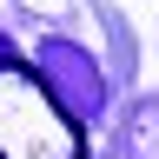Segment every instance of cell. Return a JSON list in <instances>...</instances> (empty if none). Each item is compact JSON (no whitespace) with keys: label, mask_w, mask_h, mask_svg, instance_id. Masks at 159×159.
Wrapping results in <instances>:
<instances>
[{"label":"cell","mask_w":159,"mask_h":159,"mask_svg":"<svg viewBox=\"0 0 159 159\" xmlns=\"http://www.w3.org/2000/svg\"><path fill=\"white\" fill-rule=\"evenodd\" d=\"M0 159H86L80 113L20 60H0Z\"/></svg>","instance_id":"obj_1"}]
</instances>
